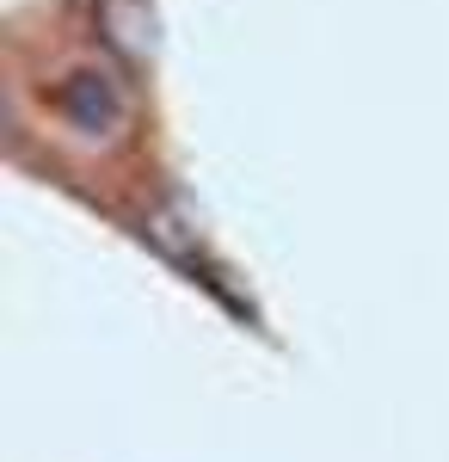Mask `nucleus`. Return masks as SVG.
Instances as JSON below:
<instances>
[{"label":"nucleus","instance_id":"1","mask_svg":"<svg viewBox=\"0 0 449 462\" xmlns=\"http://www.w3.org/2000/svg\"><path fill=\"white\" fill-rule=\"evenodd\" d=\"M19 106L37 136L74 167H111L142 143L136 69L99 37L56 43L43 69L19 80Z\"/></svg>","mask_w":449,"mask_h":462}]
</instances>
